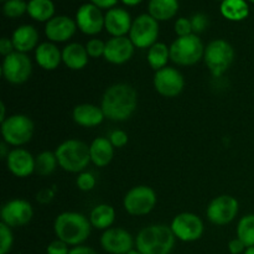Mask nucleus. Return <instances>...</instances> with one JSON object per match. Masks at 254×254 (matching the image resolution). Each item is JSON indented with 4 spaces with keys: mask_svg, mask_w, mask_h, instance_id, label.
<instances>
[{
    "mask_svg": "<svg viewBox=\"0 0 254 254\" xmlns=\"http://www.w3.org/2000/svg\"><path fill=\"white\" fill-rule=\"evenodd\" d=\"M69 254H98L93 248L87 247V246H77L69 251Z\"/></svg>",
    "mask_w": 254,
    "mask_h": 254,
    "instance_id": "nucleus-45",
    "label": "nucleus"
},
{
    "mask_svg": "<svg viewBox=\"0 0 254 254\" xmlns=\"http://www.w3.org/2000/svg\"><path fill=\"white\" fill-rule=\"evenodd\" d=\"M127 254H143V253H140V252H139L138 250H131L130 252H128V253H127Z\"/></svg>",
    "mask_w": 254,
    "mask_h": 254,
    "instance_id": "nucleus-50",
    "label": "nucleus"
},
{
    "mask_svg": "<svg viewBox=\"0 0 254 254\" xmlns=\"http://www.w3.org/2000/svg\"><path fill=\"white\" fill-rule=\"evenodd\" d=\"M176 237L168 225H150L144 227L135 238L136 250L143 254H171Z\"/></svg>",
    "mask_w": 254,
    "mask_h": 254,
    "instance_id": "nucleus-3",
    "label": "nucleus"
},
{
    "mask_svg": "<svg viewBox=\"0 0 254 254\" xmlns=\"http://www.w3.org/2000/svg\"><path fill=\"white\" fill-rule=\"evenodd\" d=\"M222 1H223V0H222Z\"/></svg>",
    "mask_w": 254,
    "mask_h": 254,
    "instance_id": "nucleus-53",
    "label": "nucleus"
},
{
    "mask_svg": "<svg viewBox=\"0 0 254 254\" xmlns=\"http://www.w3.org/2000/svg\"><path fill=\"white\" fill-rule=\"evenodd\" d=\"M174 30L178 37L188 36V35L193 34L192 32V25H191V20L188 17H179L174 25Z\"/></svg>",
    "mask_w": 254,
    "mask_h": 254,
    "instance_id": "nucleus-37",
    "label": "nucleus"
},
{
    "mask_svg": "<svg viewBox=\"0 0 254 254\" xmlns=\"http://www.w3.org/2000/svg\"><path fill=\"white\" fill-rule=\"evenodd\" d=\"M7 146L10 145L7 143H5L4 140H2L1 144H0V156H1V159H4V160H6L7 155H9L10 153V149L7 148Z\"/></svg>",
    "mask_w": 254,
    "mask_h": 254,
    "instance_id": "nucleus-46",
    "label": "nucleus"
},
{
    "mask_svg": "<svg viewBox=\"0 0 254 254\" xmlns=\"http://www.w3.org/2000/svg\"><path fill=\"white\" fill-rule=\"evenodd\" d=\"M77 27L83 34L94 36L104 27V15L94 4H83L76 12Z\"/></svg>",
    "mask_w": 254,
    "mask_h": 254,
    "instance_id": "nucleus-16",
    "label": "nucleus"
},
{
    "mask_svg": "<svg viewBox=\"0 0 254 254\" xmlns=\"http://www.w3.org/2000/svg\"><path fill=\"white\" fill-rule=\"evenodd\" d=\"M2 12L6 17L16 19L27 12V2L25 0H7L4 2Z\"/></svg>",
    "mask_w": 254,
    "mask_h": 254,
    "instance_id": "nucleus-33",
    "label": "nucleus"
},
{
    "mask_svg": "<svg viewBox=\"0 0 254 254\" xmlns=\"http://www.w3.org/2000/svg\"><path fill=\"white\" fill-rule=\"evenodd\" d=\"M131 24L130 14L122 7L109 9L104 15V29L112 37L126 36L130 31Z\"/></svg>",
    "mask_w": 254,
    "mask_h": 254,
    "instance_id": "nucleus-20",
    "label": "nucleus"
},
{
    "mask_svg": "<svg viewBox=\"0 0 254 254\" xmlns=\"http://www.w3.org/2000/svg\"><path fill=\"white\" fill-rule=\"evenodd\" d=\"M233 60H235V49L226 40H212L208 42L207 46H205L203 61L212 76H223L231 67Z\"/></svg>",
    "mask_w": 254,
    "mask_h": 254,
    "instance_id": "nucleus-5",
    "label": "nucleus"
},
{
    "mask_svg": "<svg viewBox=\"0 0 254 254\" xmlns=\"http://www.w3.org/2000/svg\"><path fill=\"white\" fill-rule=\"evenodd\" d=\"M55 197V189L51 188H46L42 189L37 192L36 195V200L39 203H42V205H46V203L51 202Z\"/></svg>",
    "mask_w": 254,
    "mask_h": 254,
    "instance_id": "nucleus-41",
    "label": "nucleus"
},
{
    "mask_svg": "<svg viewBox=\"0 0 254 254\" xmlns=\"http://www.w3.org/2000/svg\"><path fill=\"white\" fill-rule=\"evenodd\" d=\"M15 51L14 44H12L11 39H7V37H1L0 39V54L4 57H6L7 55L12 54Z\"/></svg>",
    "mask_w": 254,
    "mask_h": 254,
    "instance_id": "nucleus-43",
    "label": "nucleus"
},
{
    "mask_svg": "<svg viewBox=\"0 0 254 254\" xmlns=\"http://www.w3.org/2000/svg\"><path fill=\"white\" fill-rule=\"evenodd\" d=\"M240 203L231 195H220L213 198L207 206L206 216L216 226H226L232 222L238 215Z\"/></svg>",
    "mask_w": 254,
    "mask_h": 254,
    "instance_id": "nucleus-11",
    "label": "nucleus"
},
{
    "mask_svg": "<svg viewBox=\"0 0 254 254\" xmlns=\"http://www.w3.org/2000/svg\"><path fill=\"white\" fill-rule=\"evenodd\" d=\"M141 1H143V0H122V2L128 5V6H135V5L140 4Z\"/></svg>",
    "mask_w": 254,
    "mask_h": 254,
    "instance_id": "nucleus-48",
    "label": "nucleus"
},
{
    "mask_svg": "<svg viewBox=\"0 0 254 254\" xmlns=\"http://www.w3.org/2000/svg\"><path fill=\"white\" fill-rule=\"evenodd\" d=\"M27 14L40 22H47L54 17L55 5L52 0H30L27 2Z\"/></svg>",
    "mask_w": 254,
    "mask_h": 254,
    "instance_id": "nucleus-29",
    "label": "nucleus"
},
{
    "mask_svg": "<svg viewBox=\"0 0 254 254\" xmlns=\"http://www.w3.org/2000/svg\"><path fill=\"white\" fill-rule=\"evenodd\" d=\"M138 107V93L128 83H116L104 91L101 108L107 119L112 122H126Z\"/></svg>",
    "mask_w": 254,
    "mask_h": 254,
    "instance_id": "nucleus-1",
    "label": "nucleus"
},
{
    "mask_svg": "<svg viewBox=\"0 0 254 254\" xmlns=\"http://www.w3.org/2000/svg\"><path fill=\"white\" fill-rule=\"evenodd\" d=\"M12 44L15 51L27 54V52L36 50L39 46V32L32 25H21L12 32Z\"/></svg>",
    "mask_w": 254,
    "mask_h": 254,
    "instance_id": "nucleus-23",
    "label": "nucleus"
},
{
    "mask_svg": "<svg viewBox=\"0 0 254 254\" xmlns=\"http://www.w3.org/2000/svg\"><path fill=\"white\" fill-rule=\"evenodd\" d=\"M77 30L76 20L64 15L54 16L45 25V35L51 42H66Z\"/></svg>",
    "mask_w": 254,
    "mask_h": 254,
    "instance_id": "nucleus-19",
    "label": "nucleus"
},
{
    "mask_svg": "<svg viewBox=\"0 0 254 254\" xmlns=\"http://www.w3.org/2000/svg\"><path fill=\"white\" fill-rule=\"evenodd\" d=\"M72 118L74 123L84 128H94L103 123L106 119L101 107L91 103L78 104L72 111Z\"/></svg>",
    "mask_w": 254,
    "mask_h": 254,
    "instance_id": "nucleus-21",
    "label": "nucleus"
},
{
    "mask_svg": "<svg viewBox=\"0 0 254 254\" xmlns=\"http://www.w3.org/2000/svg\"><path fill=\"white\" fill-rule=\"evenodd\" d=\"M171 231L183 242H195L200 240L205 231L203 221L192 212H181L171 221Z\"/></svg>",
    "mask_w": 254,
    "mask_h": 254,
    "instance_id": "nucleus-12",
    "label": "nucleus"
},
{
    "mask_svg": "<svg viewBox=\"0 0 254 254\" xmlns=\"http://www.w3.org/2000/svg\"><path fill=\"white\" fill-rule=\"evenodd\" d=\"M91 2L99 9H113L118 0H91Z\"/></svg>",
    "mask_w": 254,
    "mask_h": 254,
    "instance_id": "nucleus-44",
    "label": "nucleus"
},
{
    "mask_svg": "<svg viewBox=\"0 0 254 254\" xmlns=\"http://www.w3.org/2000/svg\"><path fill=\"white\" fill-rule=\"evenodd\" d=\"M153 83L155 91L166 98H175L185 88V79L183 73L170 66L156 71L154 74Z\"/></svg>",
    "mask_w": 254,
    "mask_h": 254,
    "instance_id": "nucleus-13",
    "label": "nucleus"
},
{
    "mask_svg": "<svg viewBox=\"0 0 254 254\" xmlns=\"http://www.w3.org/2000/svg\"><path fill=\"white\" fill-rule=\"evenodd\" d=\"M243 254H254V247H248Z\"/></svg>",
    "mask_w": 254,
    "mask_h": 254,
    "instance_id": "nucleus-49",
    "label": "nucleus"
},
{
    "mask_svg": "<svg viewBox=\"0 0 254 254\" xmlns=\"http://www.w3.org/2000/svg\"><path fill=\"white\" fill-rule=\"evenodd\" d=\"M108 139L114 148H123V146H126L129 141L128 134L124 130H121V129H116V130L112 131V133L109 134Z\"/></svg>",
    "mask_w": 254,
    "mask_h": 254,
    "instance_id": "nucleus-39",
    "label": "nucleus"
},
{
    "mask_svg": "<svg viewBox=\"0 0 254 254\" xmlns=\"http://www.w3.org/2000/svg\"><path fill=\"white\" fill-rule=\"evenodd\" d=\"M149 15L156 21H166L173 19L179 10L178 0H150L148 5Z\"/></svg>",
    "mask_w": 254,
    "mask_h": 254,
    "instance_id": "nucleus-27",
    "label": "nucleus"
},
{
    "mask_svg": "<svg viewBox=\"0 0 254 254\" xmlns=\"http://www.w3.org/2000/svg\"><path fill=\"white\" fill-rule=\"evenodd\" d=\"M68 245L62 242L61 240H55L47 246L46 253L47 254H69Z\"/></svg>",
    "mask_w": 254,
    "mask_h": 254,
    "instance_id": "nucleus-40",
    "label": "nucleus"
},
{
    "mask_svg": "<svg viewBox=\"0 0 254 254\" xmlns=\"http://www.w3.org/2000/svg\"><path fill=\"white\" fill-rule=\"evenodd\" d=\"M88 60L89 56L86 46L78 42H71L62 50V62L72 71L83 69L88 64Z\"/></svg>",
    "mask_w": 254,
    "mask_h": 254,
    "instance_id": "nucleus-24",
    "label": "nucleus"
},
{
    "mask_svg": "<svg viewBox=\"0 0 254 254\" xmlns=\"http://www.w3.org/2000/svg\"><path fill=\"white\" fill-rule=\"evenodd\" d=\"M96 176L88 171H83V173L78 174L76 179V185L77 188L81 191H91L96 188Z\"/></svg>",
    "mask_w": 254,
    "mask_h": 254,
    "instance_id": "nucleus-35",
    "label": "nucleus"
},
{
    "mask_svg": "<svg viewBox=\"0 0 254 254\" xmlns=\"http://www.w3.org/2000/svg\"><path fill=\"white\" fill-rule=\"evenodd\" d=\"M88 218L92 227L96 228V230L106 231L111 228L116 221V210L111 205L99 203L92 208Z\"/></svg>",
    "mask_w": 254,
    "mask_h": 254,
    "instance_id": "nucleus-26",
    "label": "nucleus"
},
{
    "mask_svg": "<svg viewBox=\"0 0 254 254\" xmlns=\"http://www.w3.org/2000/svg\"><path fill=\"white\" fill-rule=\"evenodd\" d=\"M59 166L56 154L52 151L45 150L41 151L35 156V173L40 176H49L56 170Z\"/></svg>",
    "mask_w": 254,
    "mask_h": 254,
    "instance_id": "nucleus-31",
    "label": "nucleus"
},
{
    "mask_svg": "<svg viewBox=\"0 0 254 254\" xmlns=\"http://www.w3.org/2000/svg\"><path fill=\"white\" fill-rule=\"evenodd\" d=\"M191 25H192V32L195 35L197 34H201V32L205 31L206 29H207L208 26V17L206 16L205 14H202V12H197V14L193 15L192 17H191Z\"/></svg>",
    "mask_w": 254,
    "mask_h": 254,
    "instance_id": "nucleus-38",
    "label": "nucleus"
},
{
    "mask_svg": "<svg viewBox=\"0 0 254 254\" xmlns=\"http://www.w3.org/2000/svg\"><path fill=\"white\" fill-rule=\"evenodd\" d=\"M135 46L127 36L111 37L106 42L104 59L112 64H123L133 57Z\"/></svg>",
    "mask_w": 254,
    "mask_h": 254,
    "instance_id": "nucleus-17",
    "label": "nucleus"
},
{
    "mask_svg": "<svg viewBox=\"0 0 254 254\" xmlns=\"http://www.w3.org/2000/svg\"><path fill=\"white\" fill-rule=\"evenodd\" d=\"M86 50L88 52V56L92 59H99L104 56V50H106V42L99 39H91L86 44Z\"/></svg>",
    "mask_w": 254,
    "mask_h": 254,
    "instance_id": "nucleus-36",
    "label": "nucleus"
},
{
    "mask_svg": "<svg viewBox=\"0 0 254 254\" xmlns=\"http://www.w3.org/2000/svg\"><path fill=\"white\" fill-rule=\"evenodd\" d=\"M5 113H6V107H5L4 102H1L0 103V122H4L7 118Z\"/></svg>",
    "mask_w": 254,
    "mask_h": 254,
    "instance_id": "nucleus-47",
    "label": "nucleus"
},
{
    "mask_svg": "<svg viewBox=\"0 0 254 254\" xmlns=\"http://www.w3.org/2000/svg\"><path fill=\"white\" fill-rule=\"evenodd\" d=\"M14 245V235L9 226L0 222V254H7Z\"/></svg>",
    "mask_w": 254,
    "mask_h": 254,
    "instance_id": "nucleus-34",
    "label": "nucleus"
},
{
    "mask_svg": "<svg viewBox=\"0 0 254 254\" xmlns=\"http://www.w3.org/2000/svg\"><path fill=\"white\" fill-rule=\"evenodd\" d=\"M59 166L67 173L81 174L88 168L91 161L89 145L78 139H68L55 150Z\"/></svg>",
    "mask_w": 254,
    "mask_h": 254,
    "instance_id": "nucleus-4",
    "label": "nucleus"
},
{
    "mask_svg": "<svg viewBox=\"0 0 254 254\" xmlns=\"http://www.w3.org/2000/svg\"><path fill=\"white\" fill-rule=\"evenodd\" d=\"M220 10L223 17L231 21H242L250 14V6L246 0H223Z\"/></svg>",
    "mask_w": 254,
    "mask_h": 254,
    "instance_id": "nucleus-28",
    "label": "nucleus"
},
{
    "mask_svg": "<svg viewBox=\"0 0 254 254\" xmlns=\"http://www.w3.org/2000/svg\"><path fill=\"white\" fill-rule=\"evenodd\" d=\"M35 61L41 68L54 71L62 62V51L54 42H42L35 50Z\"/></svg>",
    "mask_w": 254,
    "mask_h": 254,
    "instance_id": "nucleus-22",
    "label": "nucleus"
},
{
    "mask_svg": "<svg viewBox=\"0 0 254 254\" xmlns=\"http://www.w3.org/2000/svg\"><path fill=\"white\" fill-rule=\"evenodd\" d=\"M237 237L246 245V247H254V215L243 216L237 226Z\"/></svg>",
    "mask_w": 254,
    "mask_h": 254,
    "instance_id": "nucleus-32",
    "label": "nucleus"
},
{
    "mask_svg": "<svg viewBox=\"0 0 254 254\" xmlns=\"http://www.w3.org/2000/svg\"><path fill=\"white\" fill-rule=\"evenodd\" d=\"M34 130V122L25 114H12L1 122L2 140L11 146H22L29 143Z\"/></svg>",
    "mask_w": 254,
    "mask_h": 254,
    "instance_id": "nucleus-7",
    "label": "nucleus"
},
{
    "mask_svg": "<svg viewBox=\"0 0 254 254\" xmlns=\"http://www.w3.org/2000/svg\"><path fill=\"white\" fill-rule=\"evenodd\" d=\"M248 1H251V2H253V4H254V0H248Z\"/></svg>",
    "mask_w": 254,
    "mask_h": 254,
    "instance_id": "nucleus-51",
    "label": "nucleus"
},
{
    "mask_svg": "<svg viewBox=\"0 0 254 254\" xmlns=\"http://www.w3.org/2000/svg\"><path fill=\"white\" fill-rule=\"evenodd\" d=\"M54 231L57 240H61L68 246L77 247L88 240L92 225L89 218L83 213L66 211L56 217L54 222Z\"/></svg>",
    "mask_w": 254,
    "mask_h": 254,
    "instance_id": "nucleus-2",
    "label": "nucleus"
},
{
    "mask_svg": "<svg viewBox=\"0 0 254 254\" xmlns=\"http://www.w3.org/2000/svg\"><path fill=\"white\" fill-rule=\"evenodd\" d=\"M101 246L109 254H127L133 250V236L121 227H111L101 236Z\"/></svg>",
    "mask_w": 254,
    "mask_h": 254,
    "instance_id": "nucleus-15",
    "label": "nucleus"
},
{
    "mask_svg": "<svg viewBox=\"0 0 254 254\" xmlns=\"http://www.w3.org/2000/svg\"><path fill=\"white\" fill-rule=\"evenodd\" d=\"M247 247H246L245 243L240 240V238H233V240L230 241L228 243V251H230L231 254H241L245 253Z\"/></svg>",
    "mask_w": 254,
    "mask_h": 254,
    "instance_id": "nucleus-42",
    "label": "nucleus"
},
{
    "mask_svg": "<svg viewBox=\"0 0 254 254\" xmlns=\"http://www.w3.org/2000/svg\"><path fill=\"white\" fill-rule=\"evenodd\" d=\"M205 46L195 34L178 37L170 45V60L179 66H193L203 60Z\"/></svg>",
    "mask_w": 254,
    "mask_h": 254,
    "instance_id": "nucleus-6",
    "label": "nucleus"
},
{
    "mask_svg": "<svg viewBox=\"0 0 254 254\" xmlns=\"http://www.w3.org/2000/svg\"><path fill=\"white\" fill-rule=\"evenodd\" d=\"M156 193L150 186L138 185L131 188L123 198V206L127 213L135 217L149 215L155 208Z\"/></svg>",
    "mask_w": 254,
    "mask_h": 254,
    "instance_id": "nucleus-8",
    "label": "nucleus"
},
{
    "mask_svg": "<svg viewBox=\"0 0 254 254\" xmlns=\"http://www.w3.org/2000/svg\"><path fill=\"white\" fill-rule=\"evenodd\" d=\"M1 73L9 83H25L32 73L31 60L27 56V54L14 51L2 60Z\"/></svg>",
    "mask_w": 254,
    "mask_h": 254,
    "instance_id": "nucleus-10",
    "label": "nucleus"
},
{
    "mask_svg": "<svg viewBox=\"0 0 254 254\" xmlns=\"http://www.w3.org/2000/svg\"><path fill=\"white\" fill-rule=\"evenodd\" d=\"M1 1H4V2H5V1H7V0H1Z\"/></svg>",
    "mask_w": 254,
    "mask_h": 254,
    "instance_id": "nucleus-52",
    "label": "nucleus"
},
{
    "mask_svg": "<svg viewBox=\"0 0 254 254\" xmlns=\"http://www.w3.org/2000/svg\"><path fill=\"white\" fill-rule=\"evenodd\" d=\"M146 60H148L149 66L155 72L164 68L168 66V62L170 60V47L164 42H156L148 50Z\"/></svg>",
    "mask_w": 254,
    "mask_h": 254,
    "instance_id": "nucleus-30",
    "label": "nucleus"
},
{
    "mask_svg": "<svg viewBox=\"0 0 254 254\" xmlns=\"http://www.w3.org/2000/svg\"><path fill=\"white\" fill-rule=\"evenodd\" d=\"M5 161L10 173L16 178L24 179L35 173V156L24 148L10 150Z\"/></svg>",
    "mask_w": 254,
    "mask_h": 254,
    "instance_id": "nucleus-18",
    "label": "nucleus"
},
{
    "mask_svg": "<svg viewBox=\"0 0 254 254\" xmlns=\"http://www.w3.org/2000/svg\"><path fill=\"white\" fill-rule=\"evenodd\" d=\"M1 222L10 228L22 227L34 217V208L29 201L24 198H12L2 205L0 211Z\"/></svg>",
    "mask_w": 254,
    "mask_h": 254,
    "instance_id": "nucleus-14",
    "label": "nucleus"
},
{
    "mask_svg": "<svg viewBox=\"0 0 254 254\" xmlns=\"http://www.w3.org/2000/svg\"><path fill=\"white\" fill-rule=\"evenodd\" d=\"M159 21L151 15L141 14L135 17L129 31V39L136 49H150L158 42Z\"/></svg>",
    "mask_w": 254,
    "mask_h": 254,
    "instance_id": "nucleus-9",
    "label": "nucleus"
},
{
    "mask_svg": "<svg viewBox=\"0 0 254 254\" xmlns=\"http://www.w3.org/2000/svg\"><path fill=\"white\" fill-rule=\"evenodd\" d=\"M91 161L97 168L109 165L114 158V146L106 136H98L89 145Z\"/></svg>",
    "mask_w": 254,
    "mask_h": 254,
    "instance_id": "nucleus-25",
    "label": "nucleus"
}]
</instances>
